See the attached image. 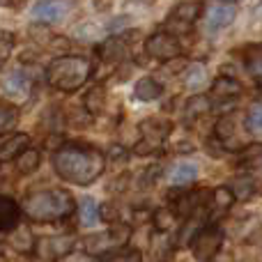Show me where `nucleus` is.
Masks as SVG:
<instances>
[{"mask_svg": "<svg viewBox=\"0 0 262 262\" xmlns=\"http://www.w3.org/2000/svg\"><path fill=\"white\" fill-rule=\"evenodd\" d=\"M53 168L64 182H72L78 186H88L104 172L106 157L97 147L90 145L69 143L55 152Z\"/></svg>", "mask_w": 262, "mask_h": 262, "instance_id": "1", "label": "nucleus"}, {"mask_svg": "<svg viewBox=\"0 0 262 262\" xmlns=\"http://www.w3.org/2000/svg\"><path fill=\"white\" fill-rule=\"evenodd\" d=\"M76 203H74L72 193L64 189H41L32 191L23 203V212L30 221H60L74 214Z\"/></svg>", "mask_w": 262, "mask_h": 262, "instance_id": "2", "label": "nucleus"}, {"mask_svg": "<svg viewBox=\"0 0 262 262\" xmlns=\"http://www.w3.org/2000/svg\"><path fill=\"white\" fill-rule=\"evenodd\" d=\"M92 76V62L83 55H60L46 69L49 85L60 92H76Z\"/></svg>", "mask_w": 262, "mask_h": 262, "instance_id": "3", "label": "nucleus"}, {"mask_svg": "<svg viewBox=\"0 0 262 262\" xmlns=\"http://www.w3.org/2000/svg\"><path fill=\"white\" fill-rule=\"evenodd\" d=\"M129 237H131V228L127 223H118V226H111L108 230L101 232V235L88 237L85 251L90 255H113L127 246Z\"/></svg>", "mask_w": 262, "mask_h": 262, "instance_id": "4", "label": "nucleus"}, {"mask_svg": "<svg viewBox=\"0 0 262 262\" xmlns=\"http://www.w3.org/2000/svg\"><path fill=\"white\" fill-rule=\"evenodd\" d=\"M170 134V122L161 118H147L140 122V140L136 143V154H152L166 143Z\"/></svg>", "mask_w": 262, "mask_h": 262, "instance_id": "5", "label": "nucleus"}, {"mask_svg": "<svg viewBox=\"0 0 262 262\" xmlns=\"http://www.w3.org/2000/svg\"><path fill=\"white\" fill-rule=\"evenodd\" d=\"M223 246V230L219 226H205L198 230V235L191 239V251H193L195 260H212Z\"/></svg>", "mask_w": 262, "mask_h": 262, "instance_id": "6", "label": "nucleus"}, {"mask_svg": "<svg viewBox=\"0 0 262 262\" xmlns=\"http://www.w3.org/2000/svg\"><path fill=\"white\" fill-rule=\"evenodd\" d=\"M74 246H76V237L74 235L39 237V239L35 242V255H39L44 262H55V260L72 253Z\"/></svg>", "mask_w": 262, "mask_h": 262, "instance_id": "7", "label": "nucleus"}, {"mask_svg": "<svg viewBox=\"0 0 262 262\" xmlns=\"http://www.w3.org/2000/svg\"><path fill=\"white\" fill-rule=\"evenodd\" d=\"M145 53L149 58L159 60V62H168V60H175L182 53V46L177 37H172L170 32H154L145 41Z\"/></svg>", "mask_w": 262, "mask_h": 262, "instance_id": "8", "label": "nucleus"}, {"mask_svg": "<svg viewBox=\"0 0 262 262\" xmlns=\"http://www.w3.org/2000/svg\"><path fill=\"white\" fill-rule=\"evenodd\" d=\"M237 16V3H214L209 5V12L205 16V28L207 32H219L228 28Z\"/></svg>", "mask_w": 262, "mask_h": 262, "instance_id": "9", "label": "nucleus"}, {"mask_svg": "<svg viewBox=\"0 0 262 262\" xmlns=\"http://www.w3.org/2000/svg\"><path fill=\"white\" fill-rule=\"evenodd\" d=\"M3 92L14 101H26L32 92V81L23 72H12L3 78Z\"/></svg>", "mask_w": 262, "mask_h": 262, "instance_id": "10", "label": "nucleus"}, {"mask_svg": "<svg viewBox=\"0 0 262 262\" xmlns=\"http://www.w3.org/2000/svg\"><path fill=\"white\" fill-rule=\"evenodd\" d=\"M72 9L69 3H55V0H41L32 7V14H35L37 21L41 23H58L64 18V14Z\"/></svg>", "mask_w": 262, "mask_h": 262, "instance_id": "11", "label": "nucleus"}, {"mask_svg": "<svg viewBox=\"0 0 262 262\" xmlns=\"http://www.w3.org/2000/svg\"><path fill=\"white\" fill-rule=\"evenodd\" d=\"M30 145V136L28 134H12L9 138L0 140V163L5 161H12L14 157H21Z\"/></svg>", "mask_w": 262, "mask_h": 262, "instance_id": "12", "label": "nucleus"}, {"mask_svg": "<svg viewBox=\"0 0 262 262\" xmlns=\"http://www.w3.org/2000/svg\"><path fill=\"white\" fill-rule=\"evenodd\" d=\"M18 219H21V209L7 195H0V232H12L18 228Z\"/></svg>", "mask_w": 262, "mask_h": 262, "instance_id": "13", "label": "nucleus"}, {"mask_svg": "<svg viewBox=\"0 0 262 262\" xmlns=\"http://www.w3.org/2000/svg\"><path fill=\"white\" fill-rule=\"evenodd\" d=\"M99 55L104 62H122L129 55V46L122 37H111V39H106L104 44H101Z\"/></svg>", "mask_w": 262, "mask_h": 262, "instance_id": "14", "label": "nucleus"}, {"mask_svg": "<svg viewBox=\"0 0 262 262\" xmlns=\"http://www.w3.org/2000/svg\"><path fill=\"white\" fill-rule=\"evenodd\" d=\"M235 200L237 198H235V193H232V189H228V186H219V189L212 193V200H209V219L223 216V214L232 207Z\"/></svg>", "mask_w": 262, "mask_h": 262, "instance_id": "15", "label": "nucleus"}, {"mask_svg": "<svg viewBox=\"0 0 262 262\" xmlns=\"http://www.w3.org/2000/svg\"><path fill=\"white\" fill-rule=\"evenodd\" d=\"M203 9H205L203 3H180L175 9H172L170 21L180 23L182 28H189L191 23H195V18L203 14Z\"/></svg>", "mask_w": 262, "mask_h": 262, "instance_id": "16", "label": "nucleus"}, {"mask_svg": "<svg viewBox=\"0 0 262 262\" xmlns=\"http://www.w3.org/2000/svg\"><path fill=\"white\" fill-rule=\"evenodd\" d=\"M212 90H214V97H219V99H235V97L242 95L239 81H235V78H230V76H219L216 81H214Z\"/></svg>", "mask_w": 262, "mask_h": 262, "instance_id": "17", "label": "nucleus"}, {"mask_svg": "<svg viewBox=\"0 0 262 262\" xmlns=\"http://www.w3.org/2000/svg\"><path fill=\"white\" fill-rule=\"evenodd\" d=\"M195 175H198V168L193 163H177L170 170V175H168V182L172 186H186L195 180Z\"/></svg>", "mask_w": 262, "mask_h": 262, "instance_id": "18", "label": "nucleus"}, {"mask_svg": "<svg viewBox=\"0 0 262 262\" xmlns=\"http://www.w3.org/2000/svg\"><path fill=\"white\" fill-rule=\"evenodd\" d=\"M244 62H246L249 74L255 78V83L262 85V44H255V46H249V49H246Z\"/></svg>", "mask_w": 262, "mask_h": 262, "instance_id": "19", "label": "nucleus"}, {"mask_svg": "<svg viewBox=\"0 0 262 262\" xmlns=\"http://www.w3.org/2000/svg\"><path fill=\"white\" fill-rule=\"evenodd\" d=\"M161 92H163L161 83L154 81V78H149V76L140 78V81L136 83V97H138L140 101H154V99L161 97Z\"/></svg>", "mask_w": 262, "mask_h": 262, "instance_id": "20", "label": "nucleus"}, {"mask_svg": "<svg viewBox=\"0 0 262 262\" xmlns=\"http://www.w3.org/2000/svg\"><path fill=\"white\" fill-rule=\"evenodd\" d=\"M209 99L205 95H195V97H191L189 101H186V106H184V120L186 122H193V120H198L200 115H205L209 111Z\"/></svg>", "mask_w": 262, "mask_h": 262, "instance_id": "21", "label": "nucleus"}, {"mask_svg": "<svg viewBox=\"0 0 262 262\" xmlns=\"http://www.w3.org/2000/svg\"><path fill=\"white\" fill-rule=\"evenodd\" d=\"M104 106H106V90L101 85L92 88V90L85 95V108L90 111L92 115H101L106 111Z\"/></svg>", "mask_w": 262, "mask_h": 262, "instance_id": "22", "label": "nucleus"}, {"mask_svg": "<svg viewBox=\"0 0 262 262\" xmlns=\"http://www.w3.org/2000/svg\"><path fill=\"white\" fill-rule=\"evenodd\" d=\"M216 138L226 145L230 143L232 138H237V122L232 115H223V118L216 122ZM228 147H230V145H228Z\"/></svg>", "mask_w": 262, "mask_h": 262, "instance_id": "23", "label": "nucleus"}, {"mask_svg": "<svg viewBox=\"0 0 262 262\" xmlns=\"http://www.w3.org/2000/svg\"><path fill=\"white\" fill-rule=\"evenodd\" d=\"M99 221V207H97L95 198H83L81 200V226L92 228Z\"/></svg>", "mask_w": 262, "mask_h": 262, "instance_id": "24", "label": "nucleus"}, {"mask_svg": "<svg viewBox=\"0 0 262 262\" xmlns=\"http://www.w3.org/2000/svg\"><path fill=\"white\" fill-rule=\"evenodd\" d=\"M37 166H39V152H37V149H26V152L16 159V170L21 172V175L35 172Z\"/></svg>", "mask_w": 262, "mask_h": 262, "instance_id": "25", "label": "nucleus"}, {"mask_svg": "<svg viewBox=\"0 0 262 262\" xmlns=\"http://www.w3.org/2000/svg\"><path fill=\"white\" fill-rule=\"evenodd\" d=\"M205 81H207V72H205L203 64H191V67L186 69V76H184L186 88H191V90H200V88L205 85Z\"/></svg>", "mask_w": 262, "mask_h": 262, "instance_id": "26", "label": "nucleus"}, {"mask_svg": "<svg viewBox=\"0 0 262 262\" xmlns=\"http://www.w3.org/2000/svg\"><path fill=\"white\" fill-rule=\"evenodd\" d=\"M232 193H235L237 200H249L251 195L255 193L253 177H237V180L232 182Z\"/></svg>", "mask_w": 262, "mask_h": 262, "instance_id": "27", "label": "nucleus"}, {"mask_svg": "<svg viewBox=\"0 0 262 262\" xmlns=\"http://www.w3.org/2000/svg\"><path fill=\"white\" fill-rule=\"evenodd\" d=\"M18 122V111L14 106H0V134L12 131Z\"/></svg>", "mask_w": 262, "mask_h": 262, "instance_id": "28", "label": "nucleus"}, {"mask_svg": "<svg viewBox=\"0 0 262 262\" xmlns=\"http://www.w3.org/2000/svg\"><path fill=\"white\" fill-rule=\"evenodd\" d=\"M14 44H16V37H14V32L0 30V67L7 62V58H9V53H12Z\"/></svg>", "mask_w": 262, "mask_h": 262, "instance_id": "29", "label": "nucleus"}, {"mask_svg": "<svg viewBox=\"0 0 262 262\" xmlns=\"http://www.w3.org/2000/svg\"><path fill=\"white\" fill-rule=\"evenodd\" d=\"M154 226H157L159 232L170 230V228L175 226V214H172L170 209H159V212H154Z\"/></svg>", "mask_w": 262, "mask_h": 262, "instance_id": "30", "label": "nucleus"}, {"mask_svg": "<svg viewBox=\"0 0 262 262\" xmlns=\"http://www.w3.org/2000/svg\"><path fill=\"white\" fill-rule=\"evenodd\" d=\"M246 129L253 134H262V106H253L246 115Z\"/></svg>", "mask_w": 262, "mask_h": 262, "instance_id": "31", "label": "nucleus"}, {"mask_svg": "<svg viewBox=\"0 0 262 262\" xmlns=\"http://www.w3.org/2000/svg\"><path fill=\"white\" fill-rule=\"evenodd\" d=\"M104 262H143L138 251H118V253L108 255Z\"/></svg>", "mask_w": 262, "mask_h": 262, "instance_id": "32", "label": "nucleus"}, {"mask_svg": "<svg viewBox=\"0 0 262 262\" xmlns=\"http://www.w3.org/2000/svg\"><path fill=\"white\" fill-rule=\"evenodd\" d=\"M255 159H260V161H262V147L255 149Z\"/></svg>", "mask_w": 262, "mask_h": 262, "instance_id": "33", "label": "nucleus"}, {"mask_svg": "<svg viewBox=\"0 0 262 262\" xmlns=\"http://www.w3.org/2000/svg\"><path fill=\"white\" fill-rule=\"evenodd\" d=\"M0 253H3V244H0Z\"/></svg>", "mask_w": 262, "mask_h": 262, "instance_id": "34", "label": "nucleus"}]
</instances>
